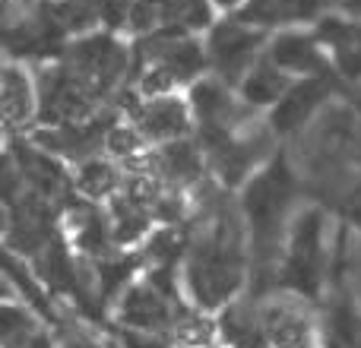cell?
Segmentation results:
<instances>
[{
  "instance_id": "5bb4252c",
  "label": "cell",
  "mask_w": 361,
  "mask_h": 348,
  "mask_svg": "<svg viewBox=\"0 0 361 348\" xmlns=\"http://www.w3.org/2000/svg\"><path fill=\"white\" fill-rule=\"evenodd\" d=\"M279 92H282V76L276 73V70H269V67L254 70V76H250V82H247L250 101H273Z\"/></svg>"
},
{
  "instance_id": "7c38bea8",
  "label": "cell",
  "mask_w": 361,
  "mask_h": 348,
  "mask_svg": "<svg viewBox=\"0 0 361 348\" xmlns=\"http://www.w3.org/2000/svg\"><path fill=\"white\" fill-rule=\"evenodd\" d=\"M159 165L165 168V174H171V178H193L200 168V162H197V156H193V149L187 143H175V146H169V149L159 156Z\"/></svg>"
},
{
  "instance_id": "30bf717a",
  "label": "cell",
  "mask_w": 361,
  "mask_h": 348,
  "mask_svg": "<svg viewBox=\"0 0 361 348\" xmlns=\"http://www.w3.org/2000/svg\"><path fill=\"white\" fill-rule=\"evenodd\" d=\"M4 114H6V124H16L29 114V92H25V80L16 73V70H6V80H4Z\"/></svg>"
},
{
  "instance_id": "2e32d148",
  "label": "cell",
  "mask_w": 361,
  "mask_h": 348,
  "mask_svg": "<svg viewBox=\"0 0 361 348\" xmlns=\"http://www.w3.org/2000/svg\"><path fill=\"white\" fill-rule=\"evenodd\" d=\"M108 146H111V149L118 152V156H133V152H137V146H140V139L133 137L130 130L118 127V130L108 133Z\"/></svg>"
},
{
  "instance_id": "d6986e66",
  "label": "cell",
  "mask_w": 361,
  "mask_h": 348,
  "mask_svg": "<svg viewBox=\"0 0 361 348\" xmlns=\"http://www.w3.org/2000/svg\"><path fill=\"white\" fill-rule=\"evenodd\" d=\"M219 4H225V6H228V4H235V0H219Z\"/></svg>"
},
{
  "instance_id": "8992f818",
  "label": "cell",
  "mask_w": 361,
  "mask_h": 348,
  "mask_svg": "<svg viewBox=\"0 0 361 348\" xmlns=\"http://www.w3.org/2000/svg\"><path fill=\"white\" fill-rule=\"evenodd\" d=\"M326 89L330 86H326L324 80H307L301 89H295V92L279 105V111H276V127H279L282 133L295 130V127L311 114V108L326 95Z\"/></svg>"
},
{
  "instance_id": "9c48e42d",
  "label": "cell",
  "mask_w": 361,
  "mask_h": 348,
  "mask_svg": "<svg viewBox=\"0 0 361 348\" xmlns=\"http://www.w3.org/2000/svg\"><path fill=\"white\" fill-rule=\"evenodd\" d=\"M165 317H169L165 304L156 298V292H146V288H137L124 304V320L137 326H159L165 323Z\"/></svg>"
},
{
  "instance_id": "3957f363",
  "label": "cell",
  "mask_w": 361,
  "mask_h": 348,
  "mask_svg": "<svg viewBox=\"0 0 361 348\" xmlns=\"http://www.w3.org/2000/svg\"><path fill=\"white\" fill-rule=\"evenodd\" d=\"M257 44H260L257 32L238 29V25H222V29H216V35H212V54H216L222 73H238V70L250 61Z\"/></svg>"
},
{
  "instance_id": "7a4b0ae2",
  "label": "cell",
  "mask_w": 361,
  "mask_h": 348,
  "mask_svg": "<svg viewBox=\"0 0 361 348\" xmlns=\"http://www.w3.org/2000/svg\"><path fill=\"white\" fill-rule=\"evenodd\" d=\"M288 190H292V178L282 165H276L273 171H267L260 180H254L247 193V212L260 228H269L276 222V216L282 212V203L288 199Z\"/></svg>"
},
{
  "instance_id": "8fae6325",
  "label": "cell",
  "mask_w": 361,
  "mask_h": 348,
  "mask_svg": "<svg viewBox=\"0 0 361 348\" xmlns=\"http://www.w3.org/2000/svg\"><path fill=\"white\" fill-rule=\"evenodd\" d=\"M165 23L171 25H184V29H197L209 19V10H206V0H165L162 4Z\"/></svg>"
},
{
  "instance_id": "52a82bcc",
  "label": "cell",
  "mask_w": 361,
  "mask_h": 348,
  "mask_svg": "<svg viewBox=\"0 0 361 348\" xmlns=\"http://www.w3.org/2000/svg\"><path fill=\"white\" fill-rule=\"evenodd\" d=\"M314 13V0H250L241 10L244 19L250 23H286V19H305Z\"/></svg>"
},
{
  "instance_id": "5b68a950",
  "label": "cell",
  "mask_w": 361,
  "mask_h": 348,
  "mask_svg": "<svg viewBox=\"0 0 361 348\" xmlns=\"http://www.w3.org/2000/svg\"><path fill=\"white\" fill-rule=\"evenodd\" d=\"M140 124H143V130L156 139L178 137V133L187 130V111L180 101L159 99V101H149V105L140 111Z\"/></svg>"
},
{
  "instance_id": "ba28073f",
  "label": "cell",
  "mask_w": 361,
  "mask_h": 348,
  "mask_svg": "<svg viewBox=\"0 0 361 348\" xmlns=\"http://www.w3.org/2000/svg\"><path fill=\"white\" fill-rule=\"evenodd\" d=\"M273 61L282 63V67H292V70H317L320 67V54L311 42L298 35H286L276 42L273 48Z\"/></svg>"
},
{
  "instance_id": "277c9868",
  "label": "cell",
  "mask_w": 361,
  "mask_h": 348,
  "mask_svg": "<svg viewBox=\"0 0 361 348\" xmlns=\"http://www.w3.org/2000/svg\"><path fill=\"white\" fill-rule=\"evenodd\" d=\"M152 54H156V67H162L171 80H178V76H193L203 67L200 48L193 42H187V38H175V35L159 38V42L152 44Z\"/></svg>"
},
{
  "instance_id": "e0dca14e",
  "label": "cell",
  "mask_w": 361,
  "mask_h": 348,
  "mask_svg": "<svg viewBox=\"0 0 361 348\" xmlns=\"http://www.w3.org/2000/svg\"><path fill=\"white\" fill-rule=\"evenodd\" d=\"M352 216H355L358 222H361V190L355 193V199H352Z\"/></svg>"
},
{
  "instance_id": "6da1fadb",
  "label": "cell",
  "mask_w": 361,
  "mask_h": 348,
  "mask_svg": "<svg viewBox=\"0 0 361 348\" xmlns=\"http://www.w3.org/2000/svg\"><path fill=\"white\" fill-rule=\"evenodd\" d=\"M124 63H127L124 48L114 44L111 38H89V42L73 48V73L86 82L92 95L105 92L118 80Z\"/></svg>"
},
{
  "instance_id": "ac0fdd59",
  "label": "cell",
  "mask_w": 361,
  "mask_h": 348,
  "mask_svg": "<svg viewBox=\"0 0 361 348\" xmlns=\"http://www.w3.org/2000/svg\"><path fill=\"white\" fill-rule=\"evenodd\" d=\"M349 6H352V10H361V0H352Z\"/></svg>"
},
{
  "instance_id": "9a60e30c",
  "label": "cell",
  "mask_w": 361,
  "mask_h": 348,
  "mask_svg": "<svg viewBox=\"0 0 361 348\" xmlns=\"http://www.w3.org/2000/svg\"><path fill=\"white\" fill-rule=\"evenodd\" d=\"M159 0H133L130 4V25L133 29H140V32H146V29H152V23H156V16H159Z\"/></svg>"
},
{
  "instance_id": "4fadbf2b",
  "label": "cell",
  "mask_w": 361,
  "mask_h": 348,
  "mask_svg": "<svg viewBox=\"0 0 361 348\" xmlns=\"http://www.w3.org/2000/svg\"><path fill=\"white\" fill-rule=\"evenodd\" d=\"M114 184H118V180H114V171L102 162L86 165L80 174V190L89 193V197H105V193L114 190Z\"/></svg>"
}]
</instances>
